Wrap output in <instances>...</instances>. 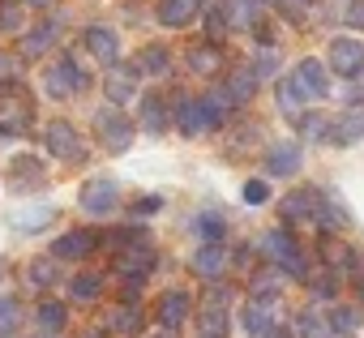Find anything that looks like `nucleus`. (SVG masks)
Masks as SVG:
<instances>
[{
    "instance_id": "nucleus-4",
    "label": "nucleus",
    "mask_w": 364,
    "mask_h": 338,
    "mask_svg": "<svg viewBox=\"0 0 364 338\" xmlns=\"http://www.w3.org/2000/svg\"><path fill=\"white\" fill-rule=\"evenodd\" d=\"M82 210H86L90 219H107V214H116V210H120V185L107 180V176L86 180V185H82Z\"/></svg>"
},
{
    "instance_id": "nucleus-10",
    "label": "nucleus",
    "mask_w": 364,
    "mask_h": 338,
    "mask_svg": "<svg viewBox=\"0 0 364 338\" xmlns=\"http://www.w3.org/2000/svg\"><path fill=\"white\" fill-rule=\"evenodd\" d=\"M326 60H330V69H334V73L355 77V73L364 69V43H360V39H334V43H330V52H326Z\"/></svg>"
},
{
    "instance_id": "nucleus-23",
    "label": "nucleus",
    "mask_w": 364,
    "mask_h": 338,
    "mask_svg": "<svg viewBox=\"0 0 364 338\" xmlns=\"http://www.w3.org/2000/svg\"><path fill=\"white\" fill-rule=\"evenodd\" d=\"M176 124H180V133H202V129H210L202 99H180V107H176Z\"/></svg>"
},
{
    "instance_id": "nucleus-3",
    "label": "nucleus",
    "mask_w": 364,
    "mask_h": 338,
    "mask_svg": "<svg viewBox=\"0 0 364 338\" xmlns=\"http://www.w3.org/2000/svg\"><path fill=\"white\" fill-rule=\"evenodd\" d=\"M95 133H99V141H103L112 154H120V150L133 146V120H129L120 107H103V111L95 116Z\"/></svg>"
},
{
    "instance_id": "nucleus-44",
    "label": "nucleus",
    "mask_w": 364,
    "mask_h": 338,
    "mask_svg": "<svg viewBox=\"0 0 364 338\" xmlns=\"http://www.w3.org/2000/svg\"><path fill=\"white\" fill-rule=\"evenodd\" d=\"M22 5H35V9H43V5H52V0H22Z\"/></svg>"
},
{
    "instance_id": "nucleus-19",
    "label": "nucleus",
    "mask_w": 364,
    "mask_h": 338,
    "mask_svg": "<svg viewBox=\"0 0 364 338\" xmlns=\"http://www.w3.org/2000/svg\"><path fill=\"white\" fill-rule=\"evenodd\" d=\"M364 137V107H351V111H343L334 124H330V141L334 146H351V141H360Z\"/></svg>"
},
{
    "instance_id": "nucleus-40",
    "label": "nucleus",
    "mask_w": 364,
    "mask_h": 338,
    "mask_svg": "<svg viewBox=\"0 0 364 338\" xmlns=\"http://www.w3.org/2000/svg\"><path fill=\"white\" fill-rule=\"evenodd\" d=\"M270 197V189H266V180H249L245 185V202H253V206H262Z\"/></svg>"
},
{
    "instance_id": "nucleus-6",
    "label": "nucleus",
    "mask_w": 364,
    "mask_h": 338,
    "mask_svg": "<svg viewBox=\"0 0 364 338\" xmlns=\"http://www.w3.org/2000/svg\"><path fill=\"white\" fill-rule=\"evenodd\" d=\"M31 120H35V107H31V99H26V94H18V90L0 94V133H5V137L26 133V129H31Z\"/></svg>"
},
{
    "instance_id": "nucleus-15",
    "label": "nucleus",
    "mask_w": 364,
    "mask_h": 338,
    "mask_svg": "<svg viewBox=\"0 0 364 338\" xmlns=\"http://www.w3.org/2000/svg\"><path fill=\"white\" fill-rule=\"evenodd\" d=\"M82 48H90V56L103 60V65H112V60L120 56V39H116L107 26H86V31H82Z\"/></svg>"
},
{
    "instance_id": "nucleus-38",
    "label": "nucleus",
    "mask_w": 364,
    "mask_h": 338,
    "mask_svg": "<svg viewBox=\"0 0 364 338\" xmlns=\"http://www.w3.org/2000/svg\"><path fill=\"white\" fill-rule=\"evenodd\" d=\"M22 77V60L9 56V52H0V82H18Z\"/></svg>"
},
{
    "instance_id": "nucleus-26",
    "label": "nucleus",
    "mask_w": 364,
    "mask_h": 338,
    "mask_svg": "<svg viewBox=\"0 0 364 338\" xmlns=\"http://www.w3.org/2000/svg\"><path fill=\"white\" fill-rule=\"evenodd\" d=\"M35 321H39V329H43V334H60V329H65V321H69V308H65L60 300H43V304L35 308Z\"/></svg>"
},
{
    "instance_id": "nucleus-20",
    "label": "nucleus",
    "mask_w": 364,
    "mask_h": 338,
    "mask_svg": "<svg viewBox=\"0 0 364 338\" xmlns=\"http://www.w3.org/2000/svg\"><path fill=\"white\" fill-rule=\"evenodd\" d=\"M189 69L202 73V77L223 73V48H219V43H198V48H189Z\"/></svg>"
},
{
    "instance_id": "nucleus-9",
    "label": "nucleus",
    "mask_w": 364,
    "mask_h": 338,
    "mask_svg": "<svg viewBox=\"0 0 364 338\" xmlns=\"http://www.w3.org/2000/svg\"><path fill=\"white\" fill-rule=\"evenodd\" d=\"M223 266H228V249H223V240H206V244L189 257V270H193L198 278H206V283L223 278Z\"/></svg>"
},
{
    "instance_id": "nucleus-29",
    "label": "nucleus",
    "mask_w": 364,
    "mask_h": 338,
    "mask_svg": "<svg viewBox=\"0 0 364 338\" xmlns=\"http://www.w3.org/2000/svg\"><path fill=\"white\" fill-rule=\"evenodd\" d=\"M141 124H146L150 133H163V129H167V99H163V94H146V99H141Z\"/></svg>"
},
{
    "instance_id": "nucleus-1",
    "label": "nucleus",
    "mask_w": 364,
    "mask_h": 338,
    "mask_svg": "<svg viewBox=\"0 0 364 338\" xmlns=\"http://www.w3.org/2000/svg\"><path fill=\"white\" fill-rule=\"evenodd\" d=\"M43 146H48V154L60 158V163H82V158H86V141H82V133H77L69 120H52V124L43 129Z\"/></svg>"
},
{
    "instance_id": "nucleus-17",
    "label": "nucleus",
    "mask_w": 364,
    "mask_h": 338,
    "mask_svg": "<svg viewBox=\"0 0 364 338\" xmlns=\"http://www.w3.org/2000/svg\"><path fill=\"white\" fill-rule=\"evenodd\" d=\"M274 312H279V300H274L270 291H262V295L245 308V329H249V334H266V329L274 325Z\"/></svg>"
},
{
    "instance_id": "nucleus-18",
    "label": "nucleus",
    "mask_w": 364,
    "mask_h": 338,
    "mask_svg": "<svg viewBox=\"0 0 364 338\" xmlns=\"http://www.w3.org/2000/svg\"><path fill=\"white\" fill-rule=\"evenodd\" d=\"M304 94H309V90L296 82V73H291V77H283V82L274 86L279 111H283V116H291V120H304Z\"/></svg>"
},
{
    "instance_id": "nucleus-37",
    "label": "nucleus",
    "mask_w": 364,
    "mask_h": 338,
    "mask_svg": "<svg viewBox=\"0 0 364 338\" xmlns=\"http://www.w3.org/2000/svg\"><path fill=\"white\" fill-rule=\"evenodd\" d=\"M198 227H202V236H206V240H223V231H228V223H223L219 214H202V219H198Z\"/></svg>"
},
{
    "instance_id": "nucleus-14",
    "label": "nucleus",
    "mask_w": 364,
    "mask_h": 338,
    "mask_svg": "<svg viewBox=\"0 0 364 338\" xmlns=\"http://www.w3.org/2000/svg\"><path fill=\"white\" fill-rule=\"evenodd\" d=\"M198 13H202V0H159V9H154V18L171 31L198 22Z\"/></svg>"
},
{
    "instance_id": "nucleus-13",
    "label": "nucleus",
    "mask_w": 364,
    "mask_h": 338,
    "mask_svg": "<svg viewBox=\"0 0 364 338\" xmlns=\"http://www.w3.org/2000/svg\"><path fill=\"white\" fill-rule=\"evenodd\" d=\"M103 236L99 231H86V227H77V231H65L56 244H52V257H60V261H77V257H86L95 244H99Z\"/></svg>"
},
{
    "instance_id": "nucleus-35",
    "label": "nucleus",
    "mask_w": 364,
    "mask_h": 338,
    "mask_svg": "<svg viewBox=\"0 0 364 338\" xmlns=\"http://www.w3.org/2000/svg\"><path fill=\"white\" fill-rule=\"evenodd\" d=\"M52 39H56V31H52V26H39V31H31V39L22 43V52H26V56H39V52H48Z\"/></svg>"
},
{
    "instance_id": "nucleus-39",
    "label": "nucleus",
    "mask_w": 364,
    "mask_h": 338,
    "mask_svg": "<svg viewBox=\"0 0 364 338\" xmlns=\"http://www.w3.org/2000/svg\"><path fill=\"white\" fill-rule=\"evenodd\" d=\"M343 22H347L351 31H364V0H351L347 13H343Z\"/></svg>"
},
{
    "instance_id": "nucleus-33",
    "label": "nucleus",
    "mask_w": 364,
    "mask_h": 338,
    "mask_svg": "<svg viewBox=\"0 0 364 338\" xmlns=\"http://www.w3.org/2000/svg\"><path fill=\"white\" fill-rule=\"evenodd\" d=\"M167 69H171V60H167V48H141V56H137V73L163 77Z\"/></svg>"
},
{
    "instance_id": "nucleus-21",
    "label": "nucleus",
    "mask_w": 364,
    "mask_h": 338,
    "mask_svg": "<svg viewBox=\"0 0 364 338\" xmlns=\"http://www.w3.org/2000/svg\"><path fill=\"white\" fill-rule=\"evenodd\" d=\"M296 167H300V146H296V141H279V146L266 154V172H270V176H291Z\"/></svg>"
},
{
    "instance_id": "nucleus-16",
    "label": "nucleus",
    "mask_w": 364,
    "mask_h": 338,
    "mask_svg": "<svg viewBox=\"0 0 364 338\" xmlns=\"http://www.w3.org/2000/svg\"><path fill=\"white\" fill-rule=\"evenodd\" d=\"M317 206H321V193H317V189H296V193L283 197V219H287V223L317 219Z\"/></svg>"
},
{
    "instance_id": "nucleus-25",
    "label": "nucleus",
    "mask_w": 364,
    "mask_h": 338,
    "mask_svg": "<svg viewBox=\"0 0 364 338\" xmlns=\"http://www.w3.org/2000/svg\"><path fill=\"white\" fill-rule=\"evenodd\" d=\"M52 219H56L52 206H31V210H14V214H9V223H14L18 231H43Z\"/></svg>"
},
{
    "instance_id": "nucleus-36",
    "label": "nucleus",
    "mask_w": 364,
    "mask_h": 338,
    "mask_svg": "<svg viewBox=\"0 0 364 338\" xmlns=\"http://www.w3.org/2000/svg\"><path fill=\"white\" fill-rule=\"evenodd\" d=\"M330 325H334V334H351L360 325V317H355V308H334L330 312Z\"/></svg>"
},
{
    "instance_id": "nucleus-42",
    "label": "nucleus",
    "mask_w": 364,
    "mask_h": 338,
    "mask_svg": "<svg viewBox=\"0 0 364 338\" xmlns=\"http://www.w3.org/2000/svg\"><path fill=\"white\" fill-rule=\"evenodd\" d=\"M279 9H283L287 18H300V13L309 9V0H279Z\"/></svg>"
},
{
    "instance_id": "nucleus-31",
    "label": "nucleus",
    "mask_w": 364,
    "mask_h": 338,
    "mask_svg": "<svg viewBox=\"0 0 364 338\" xmlns=\"http://www.w3.org/2000/svg\"><path fill=\"white\" fill-rule=\"evenodd\" d=\"M26 274H31V283H35L39 291H48V287H56V283H60V270H56V261H52V257H35V261L26 266Z\"/></svg>"
},
{
    "instance_id": "nucleus-7",
    "label": "nucleus",
    "mask_w": 364,
    "mask_h": 338,
    "mask_svg": "<svg viewBox=\"0 0 364 338\" xmlns=\"http://www.w3.org/2000/svg\"><path fill=\"white\" fill-rule=\"evenodd\" d=\"M116 270H120L124 278H146V274L154 270V244H150L146 236H137L133 244H120V253H116Z\"/></svg>"
},
{
    "instance_id": "nucleus-45",
    "label": "nucleus",
    "mask_w": 364,
    "mask_h": 338,
    "mask_svg": "<svg viewBox=\"0 0 364 338\" xmlns=\"http://www.w3.org/2000/svg\"><path fill=\"white\" fill-rule=\"evenodd\" d=\"M355 291H360V295H364V278H355Z\"/></svg>"
},
{
    "instance_id": "nucleus-34",
    "label": "nucleus",
    "mask_w": 364,
    "mask_h": 338,
    "mask_svg": "<svg viewBox=\"0 0 364 338\" xmlns=\"http://www.w3.org/2000/svg\"><path fill=\"white\" fill-rule=\"evenodd\" d=\"M0 31H5V35L22 31V5H18V0H0Z\"/></svg>"
},
{
    "instance_id": "nucleus-2",
    "label": "nucleus",
    "mask_w": 364,
    "mask_h": 338,
    "mask_svg": "<svg viewBox=\"0 0 364 338\" xmlns=\"http://www.w3.org/2000/svg\"><path fill=\"white\" fill-rule=\"evenodd\" d=\"M43 86H48L52 99H69V94H77V90L90 86V73H82L73 56H60V60L43 73Z\"/></svg>"
},
{
    "instance_id": "nucleus-11",
    "label": "nucleus",
    "mask_w": 364,
    "mask_h": 338,
    "mask_svg": "<svg viewBox=\"0 0 364 338\" xmlns=\"http://www.w3.org/2000/svg\"><path fill=\"white\" fill-rule=\"evenodd\" d=\"M9 180H14L18 193H35V189L48 185V167H43L39 158H31V154H18L14 167H9Z\"/></svg>"
},
{
    "instance_id": "nucleus-8",
    "label": "nucleus",
    "mask_w": 364,
    "mask_h": 338,
    "mask_svg": "<svg viewBox=\"0 0 364 338\" xmlns=\"http://www.w3.org/2000/svg\"><path fill=\"white\" fill-rule=\"evenodd\" d=\"M232 321H228V291L210 287L206 304H202V338H228Z\"/></svg>"
},
{
    "instance_id": "nucleus-41",
    "label": "nucleus",
    "mask_w": 364,
    "mask_h": 338,
    "mask_svg": "<svg viewBox=\"0 0 364 338\" xmlns=\"http://www.w3.org/2000/svg\"><path fill=\"white\" fill-rule=\"evenodd\" d=\"M133 210H137V214H159V210H163V197H137Z\"/></svg>"
},
{
    "instance_id": "nucleus-24",
    "label": "nucleus",
    "mask_w": 364,
    "mask_h": 338,
    "mask_svg": "<svg viewBox=\"0 0 364 338\" xmlns=\"http://www.w3.org/2000/svg\"><path fill=\"white\" fill-rule=\"evenodd\" d=\"M103 90H107V99H112V103L133 99V90H137V65H133V69H112V73H107V82H103Z\"/></svg>"
},
{
    "instance_id": "nucleus-46",
    "label": "nucleus",
    "mask_w": 364,
    "mask_h": 338,
    "mask_svg": "<svg viewBox=\"0 0 364 338\" xmlns=\"http://www.w3.org/2000/svg\"><path fill=\"white\" fill-rule=\"evenodd\" d=\"M82 338H103V334H95V329H90V334H82Z\"/></svg>"
},
{
    "instance_id": "nucleus-32",
    "label": "nucleus",
    "mask_w": 364,
    "mask_h": 338,
    "mask_svg": "<svg viewBox=\"0 0 364 338\" xmlns=\"http://www.w3.org/2000/svg\"><path fill=\"white\" fill-rule=\"evenodd\" d=\"M69 291H73V300L90 304V300H99V291H103V274H95V270H86V274H73Z\"/></svg>"
},
{
    "instance_id": "nucleus-5",
    "label": "nucleus",
    "mask_w": 364,
    "mask_h": 338,
    "mask_svg": "<svg viewBox=\"0 0 364 338\" xmlns=\"http://www.w3.org/2000/svg\"><path fill=\"white\" fill-rule=\"evenodd\" d=\"M257 249H262L270 261H279L287 274H296V278H304V274H309V270H304V257H300V249H296V240H291L287 231H266Z\"/></svg>"
},
{
    "instance_id": "nucleus-22",
    "label": "nucleus",
    "mask_w": 364,
    "mask_h": 338,
    "mask_svg": "<svg viewBox=\"0 0 364 338\" xmlns=\"http://www.w3.org/2000/svg\"><path fill=\"white\" fill-rule=\"evenodd\" d=\"M296 82H300L313 99H321V94L330 90V82H326V65H321V60H313V56L296 65Z\"/></svg>"
},
{
    "instance_id": "nucleus-27",
    "label": "nucleus",
    "mask_w": 364,
    "mask_h": 338,
    "mask_svg": "<svg viewBox=\"0 0 364 338\" xmlns=\"http://www.w3.org/2000/svg\"><path fill=\"white\" fill-rule=\"evenodd\" d=\"M296 329H300V338H334L330 317H326V312H317V308H304V312H300V321H296Z\"/></svg>"
},
{
    "instance_id": "nucleus-28",
    "label": "nucleus",
    "mask_w": 364,
    "mask_h": 338,
    "mask_svg": "<svg viewBox=\"0 0 364 338\" xmlns=\"http://www.w3.org/2000/svg\"><path fill=\"white\" fill-rule=\"evenodd\" d=\"M257 82H262L257 69H240V73H232V82H228V99H232V103H249L253 90H257Z\"/></svg>"
},
{
    "instance_id": "nucleus-30",
    "label": "nucleus",
    "mask_w": 364,
    "mask_h": 338,
    "mask_svg": "<svg viewBox=\"0 0 364 338\" xmlns=\"http://www.w3.org/2000/svg\"><path fill=\"white\" fill-rule=\"evenodd\" d=\"M107 325H112L116 334H124V338H133V334L141 329V312H137L133 304H116V308H112V317H107Z\"/></svg>"
},
{
    "instance_id": "nucleus-12",
    "label": "nucleus",
    "mask_w": 364,
    "mask_h": 338,
    "mask_svg": "<svg viewBox=\"0 0 364 338\" xmlns=\"http://www.w3.org/2000/svg\"><path fill=\"white\" fill-rule=\"evenodd\" d=\"M189 308H193L189 291H163L159 304H154V317H159L163 329H180V325H185V317H189Z\"/></svg>"
},
{
    "instance_id": "nucleus-43",
    "label": "nucleus",
    "mask_w": 364,
    "mask_h": 338,
    "mask_svg": "<svg viewBox=\"0 0 364 338\" xmlns=\"http://www.w3.org/2000/svg\"><path fill=\"white\" fill-rule=\"evenodd\" d=\"M262 338H296V334H291V325H270Z\"/></svg>"
}]
</instances>
